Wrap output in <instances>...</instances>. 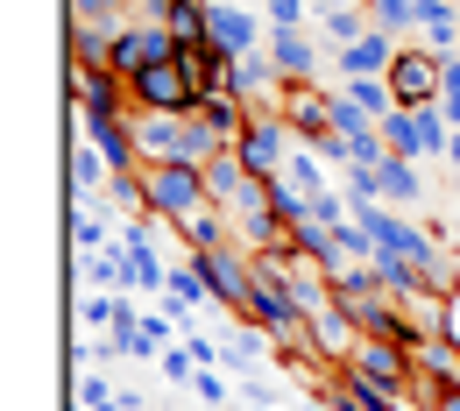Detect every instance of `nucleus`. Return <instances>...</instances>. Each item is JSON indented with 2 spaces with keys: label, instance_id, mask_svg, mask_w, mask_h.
<instances>
[{
  "label": "nucleus",
  "instance_id": "obj_1",
  "mask_svg": "<svg viewBox=\"0 0 460 411\" xmlns=\"http://www.w3.org/2000/svg\"><path fill=\"white\" fill-rule=\"evenodd\" d=\"M135 142H142V164H213L227 149L199 114H135Z\"/></svg>",
  "mask_w": 460,
  "mask_h": 411
},
{
  "label": "nucleus",
  "instance_id": "obj_2",
  "mask_svg": "<svg viewBox=\"0 0 460 411\" xmlns=\"http://www.w3.org/2000/svg\"><path fill=\"white\" fill-rule=\"evenodd\" d=\"M142 184H149V213L171 220V235L199 206H213L206 199V164H142Z\"/></svg>",
  "mask_w": 460,
  "mask_h": 411
},
{
  "label": "nucleus",
  "instance_id": "obj_3",
  "mask_svg": "<svg viewBox=\"0 0 460 411\" xmlns=\"http://www.w3.org/2000/svg\"><path fill=\"white\" fill-rule=\"evenodd\" d=\"M128 100H135V114H191L199 107V78H191L184 58H164L142 78H128Z\"/></svg>",
  "mask_w": 460,
  "mask_h": 411
},
{
  "label": "nucleus",
  "instance_id": "obj_4",
  "mask_svg": "<svg viewBox=\"0 0 460 411\" xmlns=\"http://www.w3.org/2000/svg\"><path fill=\"white\" fill-rule=\"evenodd\" d=\"M290 149H297V135H290L284 107H255V114H248V128H241V142H234V156H241L255 177H277V171L290 164Z\"/></svg>",
  "mask_w": 460,
  "mask_h": 411
},
{
  "label": "nucleus",
  "instance_id": "obj_5",
  "mask_svg": "<svg viewBox=\"0 0 460 411\" xmlns=\"http://www.w3.org/2000/svg\"><path fill=\"white\" fill-rule=\"evenodd\" d=\"M383 78H390L397 107H432V100H439V85H447V71H439V50H432V43H403L397 64H390Z\"/></svg>",
  "mask_w": 460,
  "mask_h": 411
},
{
  "label": "nucleus",
  "instance_id": "obj_6",
  "mask_svg": "<svg viewBox=\"0 0 460 411\" xmlns=\"http://www.w3.org/2000/svg\"><path fill=\"white\" fill-rule=\"evenodd\" d=\"M164 58H177V36L164 29V22H120L114 29V71L120 78H142L149 64H164Z\"/></svg>",
  "mask_w": 460,
  "mask_h": 411
},
{
  "label": "nucleus",
  "instance_id": "obj_7",
  "mask_svg": "<svg viewBox=\"0 0 460 411\" xmlns=\"http://www.w3.org/2000/svg\"><path fill=\"white\" fill-rule=\"evenodd\" d=\"M206 263V277H213V298L227 305V312H248V291H255V248L248 241H227V248H213V255H199Z\"/></svg>",
  "mask_w": 460,
  "mask_h": 411
},
{
  "label": "nucleus",
  "instance_id": "obj_8",
  "mask_svg": "<svg viewBox=\"0 0 460 411\" xmlns=\"http://www.w3.org/2000/svg\"><path fill=\"white\" fill-rule=\"evenodd\" d=\"M270 58H277V71L290 85H319V64L333 50L319 43V29H270Z\"/></svg>",
  "mask_w": 460,
  "mask_h": 411
},
{
  "label": "nucleus",
  "instance_id": "obj_9",
  "mask_svg": "<svg viewBox=\"0 0 460 411\" xmlns=\"http://www.w3.org/2000/svg\"><path fill=\"white\" fill-rule=\"evenodd\" d=\"M347 369H361L368 383H390V390H403V398H411V383H418L411 348H403V341H376V334H361V348H354V362H347Z\"/></svg>",
  "mask_w": 460,
  "mask_h": 411
},
{
  "label": "nucleus",
  "instance_id": "obj_10",
  "mask_svg": "<svg viewBox=\"0 0 460 411\" xmlns=\"http://www.w3.org/2000/svg\"><path fill=\"white\" fill-rule=\"evenodd\" d=\"M234 235L248 241L255 255H270V248H290V228H284V213L270 206V184H255L241 206H234Z\"/></svg>",
  "mask_w": 460,
  "mask_h": 411
},
{
  "label": "nucleus",
  "instance_id": "obj_11",
  "mask_svg": "<svg viewBox=\"0 0 460 411\" xmlns=\"http://www.w3.org/2000/svg\"><path fill=\"white\" fill-rule=\"evenodd\" d=\"M71 100L85 114H128L135 107L128 100V78H120L114 64H71Z\"/></svg>",
  "mask_w": 460,
  "mask_h": 411
},
{
  "label": "nucleus",
  "instance_id": "obj_12",
  "mask_svg": "<svg viewBox=\"0 0 460 411\" xmlns=\"http://www.w3.org/2000/svg\"><path fill=\"white\" fill-rule=\"evenodd\" d=\"M78 121H85V142H93L114 171H135V164H142V142H135V107H128V114H85V107H78Z\"/></svg>",
  "mask_w": 460,
  "mask_h": 411
},
{
  "label": "nucleus",
  "instance_id": "obj_13",
  "mask_svg": "<svg viewBox=\"0 0 460 411\" xmlns=\"http://www.w3.org/2000/svg\"><path fill=\"white\" fill-rule=\"evenodd\" d=\"M277 107H284L290 135H297L305 149H326V142H333V114H326V93H319V85H290Z\"/></svg>",
  "mask_w": 460,
  "mask_h": 411
},
{
  "label": "nucleus",
  "instance_id": "obj_14",
  "mask_svg": "<svg viewBox=\"0 0 460 411\" xmlns=\"http://www.w3.org/2000/svg\"><path fill=\"white\" fill-rule=\"evenodd\" d=\"M206 36H213L227 58L262 50V7H220V0H213V14H206Z\"/></svg>",
  "mask_w": 460,
  "mask_h": 411
},
{
  "label": "nucleus",
  "instance_id": "obj_15",
  "mask_svg": "<svg viewBox=\"0 0 460 411\" xmlns=\"http://www.w3.org/2000/svg\"><path fill=\"white\" fill-rule=\"evenodd\" d=\"M397 36H383V29H368V36H361V43H347V50H333V71H341V78H383V71H390V64H397Z\"/></svg>",
  "mask_w": 460,
  "mask_h": 411
},
{
  "label": "nucleus",
  "instance_id": "obj_16",
  "mask_svg": "<svg viewBox=\"0 0 460 411\" xmlns=\"http://www.w3.org/2000/svg\"><path fill=\"white\" fill-rule=\"evenodd\" d=\"M354 348H361V326H354V312H341V305H326L319 319H312V354L319 362H354Z\"/></svg>",
  "mask_w": 460,
  "mask_h": 411
},
{
  "label": "nucleus",
  "instance_id": "obj_17",
  "mask_svg": "<svg viewBox=\"0 0 460 411\" xmlns=\"http://www.w3.org/2000/svg\"><path fill=\"white\" fill-rule=\"evenodd\" d=\"M255 184H262V177L248 171V164H241L234 149H220V156L206 164V199H213V206H241V199H248Z\"/></svg>",
  "mask_w": 460,
  "mask_h": 411
},
{
  "label": "nucleus",
  "instance_id": "obj_18",
  "mask_svg": "<svg viewBox=\"0 0 460 411\" xmlns=\"http://www.w3.org/2000/svg\"><path fill=\"white\" fill-rule=\"evenodd\" d=\"M128 319H142V312L128 305V291H85L78 298V334H114Z\"/></svg>",
  "mask_w": 460,
  "mask_h": 411
},
{
  "label": "nucleus",
  "instance_id": "obj_19",
  "mask_svg": "<svg viewBox=\"0 0 460 411\" xmlns=\"http://www.w3.org/2000/svg\"><path fill=\"white\" fill-rule=\"evenodd\" d=\"M177 241L191 248V255H213V248H227V241H241L234 235V220H227V206H199L184 228H177Z\"/></svg>",
  "mask_w": 460,
  "mask_h": 411
},
{
  "label": "nucleus",
  "instance_id": "obj_20",
  "mask_svg": "<svg viewBox=\"0 0 460 411\" xmlns=\"http://www.w3.org/2000/svg\"><path fill=\"white\" fill-rule=\"evenodd\" d=\"M376 177H383V206H425V164H411V156H383Z\"/></svg>",
  "mask_w": 460,
  "mask_h": 411
},
{
  "label": "nucleus",
  "instance_id": "obj_21",
  "mask_svg": "<svg viewBox=\"0 0 460 411\" xmlns=\"http://www.w3.org/2000/svg\"><path fill=\"white\" fill-rule=\"evenodd\" d=\"M191 114L206 121V128H213V135H220V142H241V128H248V114H255V107H248V100H241V93H206V100H199V107H191Z\"/></svg>",
  "mask_w": 460,
  "mask_h": 411
},
{
  "label": "nucleus",
  "instance_id": "obj_22",
  "mask_svg": "<svg viewBox=\"0 0 460 411\" xmlns=\"http://www.w3.org/2000/svg\"><path fill=\"white\" fill-rule=\"evenodd\" d=\"M312 29H319V43H326V50H347V43H361L376 22H368V7H319V22H312Z\"/></svg>",
  "mask_w": 460,
  "mask_h": 411
},
{
  "label": "nucleus",
  "instance_id": "obj_23",
  "mask_svg": "<svg viewBox=\"0 0 460 411\" xmlns=\"http://www.w3.org/2000/svg\"><path fill=\"white\" fill-rule=\"evenodd\" d=\"M418 43H432V50H454L460 43V7L454 0H418Z\"/></svg>",
  "mask_w": 460,
  "mask_h": 411
},
{
  "label": "nucleus",
  "instance_id": "obj_24",
  "mask_svg": "<svg viewBox=\"0 0 460 411\" xmlns=\"http://www.w3.org/2000/svg\"><path fill=\"white\" fill-rule=\"evenodd\" d=\"M107 177H114V164H107L93 142H78V149H71V199H100V192H107Z\"/></svg>",
  "mask_w": 460,
  "mask_h": 411
},
{
  "label": "nucleus",
  "instance_id": "obj_25",
  "mask_svg": "<svg viewBox=\"0 0 460 411\" xmlns=\"http://www.w3.org/2000/svg\"><path fill=\"white\" fill-rule=\"evenodd\" d=\"M78 277L93 284V291H128V248H100V255H78Z\"/></svg>",
  "mask_w": 460,
  "mask_h": 411
},
{
  "label": "nucleus",
  "instance_id": "obj_26",
  "mask_svg": "<svg viewBox=\"0 0 460 411\" xmlns=\"http://www.w3.org/2000/svg\"><path fill=\"white\" fill-rule=\"evenodd\" d=\"M171 298H177V305H191V312L220 305V298H213V277H206V263H199V255H191V263H171Z\"/></svg>",
  "mask_w": 460,
  "mask_h": 411
},
{
  "label": "nucleus",
  "instance_id": "obj_27",
  "mask_svg": "<svg viewBox=\"0 0 460 411\" xmlns=\"http://www.w3.org/2000/svg\"><path fill=\"white\" fill-rule=\"evenodd\" d=\"M100 199L114 206L120 220H142V213H149V184H142V171H114V177H107V192H100Z\"/></svg>",
  "mask_w": 460,
  "mask_h": 411
},
{
  "label": "nucleus",
  "instance_id": "obj_28",
  "mask_svg": "<svg viewBox=\"0 0 460 411\" xmlns=\"http://www.w3.org/2000/svg\"><path fill=\"white\" fill-rule=\"evenodd\" d=\"M71 64H114V29L71 22Z\"/></svg>",
  "mask_w": 460,
  "mask_h": 411
},
{
  "label": "nucleus",
  "instance_id": "obj_29",
  "mask_svg": "<svg viewBox=\"0 0 460 411\" xmlns=\"http://www.w3.org/2000/svg\"><path fill=\"white\" fill-rule=\"evenodd\" d=\"M262 354H270V334L248 319V326L227 341V354H220V362H227V369H241V376H255V369H262Z\"/></svg>",
  "mask_w": 460,
  "mask_h": 411
},
{
  "label": "nucleus",
  "instance_id": "obj_30",
  "mask_svg": "<svg viewBox=\"0 0 460 411\" xmlns=\"http://www.w3.org/2000/svg\"><path fill=\"white\" fill-rule=\"evenodd\" d=\"M368 22L403 43V36H418V0H368Z\"/></svg>",
  "mask_w": 460,
  "mask_h": 411
},
{
  "label": "nucleus",
  "instance_id": "obj_31",
  "mask_svg": "<svg viewBox=\"0 0 460 411\" xmlns=\"http://www.w3.org/2000/svg\"><path fill=\"white\" fill-rule=\"evenodd\" d=\"M319 164H326V156H319V149H305V142L290 149V164H284V177H290V184H297V192H305V199H319V192H333Z\"/></svg>",
  "mask_w": 460,
  "mask_h": 411
},
{
  "label": "nucleus",
  "instance_id": "obj_32",
  "mask_svg": "<svg viewBox=\"0 0 460 411\" xmlns=\"http://www.w3.org/2000/svg\"><path fill=\"white\" fill-rule=\"evenodd\" d=\"M206 14H213V0H177L164 29H171L177 43H206Z\"/></svg>",
  "mask_w": 460,
  "mask_h": 411
},
{
  "label": "nucleus",
  "instance_id": "obj_33",
  "mask_svg": "<svg viewBox=\"0 0 460 411\" xmlns=\"http://www.w3.org/2000/svg\"><path fill=\"white\" fill-rule=\"evenodd\" d=\"M326 114H333V135H347V142H354V135H368V128H383L376 114H361L347 93H326Z\"/></svg>",
  "mask_w": 460,
  "mask_h": 411
},
{
  "label": "nucleus",
  "instance_id": "obj_34",
  "mask_svg": "<svg viewBox=\"0 0 460 411\" xmlns=\"http://www.w3.org/2000/svg\"><path fill=\"white\" fill-rule=\"evenodd\" d=\"M71 22H100V29H120V22H135V0H71Z\"/></svg>",
  "mask_w": 460,
  "mask_h": 411
},
{
  "label": "nucleus",
  "instance_id": "obj_35",
  "mask_svg": "<svg viewBox=\"0 0 460 411\" xmlns=\"http://www.w3.org/2000/svg\"><path fill=\"white\" fill-rule=\"evenodd\" d=\"M319 14V0H262V22L270 29H305Z\"/></svg>",
  "mask_w": 460,
  "mask_h": 411
},
{
  "label": "nucleus",
  "instance_id": "obj_36",
  "mask_svg": "<svg viewBox=\"0 0 460 411\" xmlns=\"http://www.w3.org/2000/svg\"><path fill=\"white\" fill-rule=\"evenodd\" d=\"M78 405H120V390L100 376V369H78Z\"/></svg>",
  "mask_w": 460,
  "mask_h": 411
},
{
  "label": "nucleus",
  "instance_id": "obj_37",
  "mask_svg": "<svg viewBox=\"0 0 460 411\" xmlns=\"http://www.w3.org/2000/svg\"><path fill=\"white\" fill-rule=\"evenodd\" d=\"M156 362H164V376H171V383H191V376H199V354L184 348V341H177V348H164Z\"/></svg>",
  "mask_w": 460,
  "mask_h": 411
},
{
  "label": "nucleus",
  "instance_id": "obj_38",
  "mask_svg": "<svg viewBox=\"0 0 460 411\" xmlns=\"http://www.w3.org/2000/svg\"><path fill=\"white\" fill-rule=\"evenodd\" d=\"M191 398H199V405H227V383H220V376H213V369H199V376H191Z\"/></svg>",
  "mask_w": 460,
  "mask_h": 411
},
{
  "label": "nucleus",
  "instance_id": "obj_39",
  "mask_svg": "<svg viewBox=\"0 0 460 411\" xmlns=\"http://www.w3.org/2000/svg\"><path fill=\"white\" fill-rule=\"evenodd\" d=\"M439 334L460 348V291H447V319H439Z\"/></svg>",
  "mask_w": 460,
  "mask_h": 411
},
{
  "label": "nucleus",
  "instance_id": "obj_40",
  "mask_svg": "<svg viewBox=\"0 0 460 411\" xmlns=\"http://www.w3.org/2000/svg\"><path fill=\"white\" fill-rule=\"evenodd\" d=\"M447 291H460V248H454V270H447Z\"/></svg>",
  "mask_w": 460,
  "mask_h": 411
},
{
  "label": "nucleus",
  "instance_id": "obj_41",
  "mask_svg": "<svg viewBox=\"0 0 460 411\" xmlns=\"http://www.w3.org/2000/svg\"><path fill=\"white\" fill-rule=\"evenodd\" d=\"M432 411H460V390H447V398H439V405H432Z\"/></svg>",
  "mask_w": 460,
  "mask_h": 411
},
{
  "label": "nucleus",
  "instance_id": "obj_42",
  "mask_svg": "<svg viewBox=\"0 0 460 411\" xmlns=\"http://www.w3.org/2000/svg\"><path fill=\"white\" fill-rule=\"evenodd\" d=\"M319 7H368V0H319Z\"/></svg>",
  "mask_w": 460,
  "mask_h": 411
},
{
  "label": "nucleus",
  "instance_id": "obj_43",
  "mask_svg": "<svg viewBox=\"0 0 460 411\" xmlns=\"http://www.w3.org/2000/svg\"><path fill=\"white\" fill-rule=\"evenodd\" d=\"M220 7H262V0H220Z\"/></svg>",
  "mask_w": 460,
  "mask_h": 411
}]
</instances>
